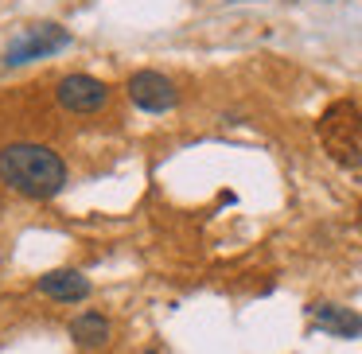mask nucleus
<instances>
[{
    "instance_id": "nucleus-3",
    "label": "nucleus",
    "mask_w": 362,
    "mask_h": 354,
    "mask_svg": "<svg viewBox=\"0 0 362 354\" xmlns=\"http://www.w3.org/2000/svg\"><path fill=\"white\" fill-rule=\"evenodd\" d=\"M66 43H71V32H66V28H59V24H35V28H28L20 40L8 43L4 63H8V66L35 63V59H47V55H55V51H63Z\"/></svg>"
},
{
    "instance_id": "nucleus-6",
    "label": "nucleus",
    "mask_w": 362,
    "mask_h": 354,
    "mask_svg": "<svg viewBox=\"0 0 362 354\" xmlns=\"http://www.w3.org/2000/svg\"><path fill=\"white\" fill-rule=\"evenodd\" d=\"M308 319H312V327H320L323 335H335V338H358L362 335V315L354 307H343V304H312L308 307Z\"/></svg>"
},
{
    "instance_id": "nucleus-7",
    "label": "nucleus",
    "mask_w": 362,
    "mask_h": 354,
    "mask_svg": "<svg viewBox=\"0 0 362 354\" xmlns=\"http://www.w3.org/2000/svg\"><path fill=\"white\" fill-rule=\"evenodd\" d=\"M35 288L43 296L59 300V304H82V300H90V281L82 273H74V269H51V273L40 276Z\"/></svg>"
},
{
    "instance_id": "nucleus-9",
    "label": "nucleus",
    "mask_w": 362,
    "mask_h": 354,
    "mask_svg": "<svg viewBox=\"0 0 362 354\" xmlns=\"http://www.w3.org/2000/svg\"><path fill=\"white\" fill-rule=\"evenodd\" d=\"M148 354H152V350H148Z\"/></svg>"
},
{
    "instance_id": "nucleus-4",
    "label": "nucleus",
    "mask_w": 362,
    "mask_h": 354,
    "mask_svg": "<svg viewBox=\"0 0 362 354\" xmlns=\"http://www.w3.org/2000/svg\"><path fill=\"white\" fill-rule=\"evenodd\" d=\"M125 90H129V102H133L136 110H144V113H168V110H175V102H180L175 82L168 78V74H160V71H136Z\"/></svg>"
},
{
    "instance_id": "nucleus-2",
    "label": "nucleus",
    "mask_w": 362,
    "mask_h": 354,
    "mask_svg": "<svg viewBox=\"0 0 362 354\" xmlns=\"http://www.w3.org/2000/svg\"><path fill=\"white\" fill-rule=\"evenodd\" d=\"M320 136L327 144L331 160H339L346 167L362 164V113H358V105L335 102L320 117Z\"/></svg>"
},
{
    "instance_id": "nucleus-5",
    "label": "nucleus",
    "mask_w": 362,
    "mask_h": 354,
    "mask_svg": "<svg viewBox=\"0 0 362 354\" xmlns=\"http://www.w3.org/2000/svg\"><path fill=\"white\" fill-rule=\"evenodd\" d=\"M59 94V105L71 113H94L105 105V98H110V86H105L102 78H94V74H66L63 82L55 86Z\"/></svg>"
},
{
    "instance_id": "nucleus-8",
    "label": "nucleus",
    "mask_w": 362,
    "mask_h": 354,
    "mask_svg": "<svg viewBox=\"0 0 362 354\" xmlns=\"http://www.w3.org/2000/svg\"><path fill=\"white\" fill-rule=\"evenodd\" d=\"M71 338L82 346V350H102L113 338V323L105 319L102 312H82L71 319Z\"/></svg>"
},
{
    "instance_id": "nucleus-1",
    "label": "nucleus",
    "mask_w": 362,
    "mask_h": 354,
    "mask_svg": "<svg viewBox=\"0 0 362 354\" xmlns=\"http://www.w3.org/2000/svg\"><path fill=\"white\" fill-rule=\"evenodd\" d=\"M0 179L28 199H51L66 187V164L47 144L16 141L0 148Z\"/></svg>"
}]
</instances>
